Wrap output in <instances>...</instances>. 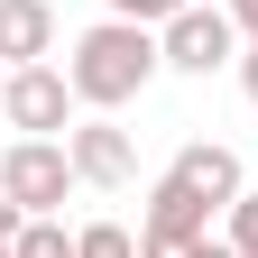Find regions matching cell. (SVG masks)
<instances>
[{
    "mask_svg": "<svg viewBox=\"0 0 258 258\" xmlns=\"http://www.w3.org/2000/svg\"><path fill=\"white\" fill-rule=\"evenodd\" d=\"M157 64H166L157 28H139V19H102V28H83V37H74L64 83H74L83 111H120V102H139V92H148Z\"/></svg>",
    "mask_w": 258,
    "mask_h": 258,
    "instance_id": "cell-1",
    "label": "cell"
},
{
    "mask_svg": "<svg viewBox=\"0 0 258 258\" xmlns=\"http://www.w3.org/2000/svg\"><path fill=\"white\" fill-rule=\"evenodd\" d=\"M74 184L83 175H74V148H64V139H10V148H0V194H10L28 221H46Z\"/></svg>",
    "mask_w": 258,
    "mask_h": 258,
    "instance_id": "cell-2",
    "label": "cell"
},
{
    "mask_svg": "<svg viewBox=\"0 0 258 258\" xmlns=\"http://www.w3.org/2000/svg\"><path fill=\"white\" fill-rule=\"evenodd\" d=\"M0 120L19 139H55V129H74V83L55 64H10L0 74Z\"/></svg>",
    "mask_w": 258,
    "mask_h": 258,
    "instance_id": "cell-3",
    "label": "cell"
},
{
    "mask_svg": "<svg viewBox=\"0 0 258 258\" xmlns=\"http://www.w3.org/2000/svg\"><path fill=\"white\" fill-rule=\"evenodd\" d=\"M157 46H166V64L175 74H221V64H240V19L231 10H203V0H194V10H175L166 28H157Z\"/></svg>",
    "mask_w": 258,
    "mask_h": 258,
    "instance_id": "cell-4",
    "label": "cell"
},
{
    "mask_svg": "<svg viewBox=\"0 0 258 258\" xmlns=\"http://www.w3.org/2000/svg\"><path fill=\"white\" fill-rule=\"evenodd\" d=\"M64 148H74V175L83 184H102V194H120L129 175H139V148H129V129L102 111V120H74L64 129Z\"/></svg>",
    "mask_w": 258,
    "mask_h": 258,
    "instance_id": "cell-5",
    "label": "cell"
},
{
    "mask_svg": "<svg viewBox=\"0 0 258 258\" xmlns=\"http://www.w3.org/2000/svg\"><path fill=\"white\" fill-rule=\"evenodd\" d=\"M166 175H175L184 194H203L212 212H231L240 194H249V184H240V157L221 148V139H194V148H175V166H166Z\"/></svg>",
    "mask_w": 258,
    "mask_h": 258,
    "instance_id": "cell-6",
    "label": "cell"
},
{
    "mask_svg": "<svg viewBox=\"0 0 258 258\" xmlns=\"http://www.w3.org/2000/svg\"><path fill=\"white\" fill-rule=\"evenodd\" d=\"M55 55V0H0V64H46Z\"/></svg>",
    "mask_w": 258,
    "mask_h": 258,
    "instance_id": "cell-7",
    "label": "cell"
},
{
    "mask_svg": "<svg viewBox=\"0 0 258 258\" xmlns=\"http://www.w3.org/2000/svg\"><path fill=\"white\" fill-rule=\"evenodd\" d=\"M148 231H157V240H212V203H203V194H184L175 175H157V194H148Z\"/></svg>",
    "mask_w": 258,
    "mask_h": 258,
    "instance_id": "cell-8",
    "label": "cell"
},
{
    "mask_svg": "<svg viewBox=\"0 0 258 258\" xmlns=\"http://www.w3.org/2000/svg\"><path fill=\"white\" fill-rule=\"evenodd\" d=\"M74 258H139V240H129L120 221H83V231H74Z\"/></svg>",
    "mask_w": 258,
    "mask_h": 258,
    "instance_id": "cell-9",
    "label": "cell"
},
{
    "mask_svg": "<svg viewBox=\"0 0 258 258\" xmlns=\"http://www.w3.org/2000/svg\"><path fill=\"white\" fill-rule=\"evenodd\" d=\"M19 258H74V231H64V221H28V231H19Z\"/></svg>",
    "mask_w": 258,
    "mask_h": 258,
    "instance_id": "cell-10",
    "label": "cell"
},
{
    "mask_svg": "<svg viewBox=\"0 0 258 258\" xmlns=\"http://www.w3.org/2000/svg\"><path fill=\"white\" fill-rule=\"evenodd\" d=\"M175 10H194V0H111V19H139V28H166Z\"/></svg>",
    "mask_w": 258,
    "mask_h": 258,
    "instance_id": "cell-11",
    "label": "cell"
},
{
    "mask_svg": "<svg viewBox=\"0 0 258 258\" xmlns=\"http://www.w3.org/2000/svg\"><path fill=\"white\" fill-rule=\"evenodd\" d=\"M231 249L258 258V194H240V203H231Z\"/></svg>",
    "mask_w": 258,
    "mask_h": 258,
    "instance_id": "cell-12",
    "label": "cell"
},
{
    "mask_svg": "<svg viewBox=\"0 0 258 258\" xmlns=\"http://www.w3.org/2000/svg\"><path fill=\"white\" fill-rule=\"evenodd\" d=\"M19 231H28V212L10 203V194H0V258H19Z\"/></svg>",
    "mask_w": 258,
    "mask_h": 258,
    "instance_id": "cell-13",
    "label": "cell"
},
{
    "mask_svg": "<svg viewBox=\"0 0 258 258\" xmlns=\"http://www.w3.org/2000/svg\"><path fill=\"white\" fill-rule=\"evenodd\" d=\"M221 10H231V19H240V37L258 46V0H221Z\"/></svg>",
    "mask_w": 258,
    "mask_h": 258,
    "instance_id": "cell-14",
    "label": "cell"
},
{
    "mask_svg": "<svg viewBox=\"0 0 258 258\" xmlns=\"http://www.w3.org/2000/svg\"><path fill=\"white\" fill-rule=\"evenodd\" d=\"M240 92L258 102V46H240Z\"/></svg>",
    "mask_w": 258,
    "mask_h": 258,
    "instance_id": "cell-15",
    "label": "cell"
},
{
    "mask_svg": "<svg viewBox=\"0 0 258 258\" xmlns=\"http://www.w3.org/2000/svg\"><path fill=\"white\" fill-rule=\"evenodd\" d=\"M194 258H240V249H231V240H203V249H194Z\"/></svg>",
    "mask_w": 258,
    "mask_h": 258,
    "instance_id": "cell-16",
    "label": "cell"
},
{
    "mask_svg": "<svg viewBox=\"0 0 258 258\" xmlns=\"http://www.w3.org/2000/svg\"><path fill=\"white\" fill-rule=\"evenodd\" d=\"M0 74H10V64H0Z\"/></svg>",
    "mask_w": 258,
    "mask_h": 258,
    "instance_id": "cell-17",
    "label": "cell"
}]
</instances>
